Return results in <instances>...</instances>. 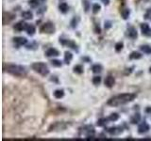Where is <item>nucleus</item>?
Here are the masks:
<instances>
[{
	"label": "nucleus",
	"mask_w": 151,
	"mask_h": 141,
	"mask_svg": "<svg viewBox=\"0 0 151 141\" xmlns=\"http://www.w3.org/2000/svg\"><path fill=\"white\" fill-rule=\"evenodd\" d=\"M28 5L31 8H37L40 5V0H29L28 1Z\"/></svg>",
	"instance_id": "cd10ccee"
},
{
	"label": "nucleus",
	"mask_w": 151,
	"mask_h": 141,
	"mask_svg": "<svg viewBox=\"0 0 151 141\" xmlns=\"http://www.w3.org/2000/svg\"><path fill=\"white\" fill-rule=\"evenodd\" d=\"M129 14H130L129 9H122V11H121V15H122L123 19H125V20L129 19Z\"/></svg>",
	"instance_id": "412c9836"
},
{
	"label": "nucleus",
	"mask_w": 151,
	"mask_h": 141,
	"mask_svg": "<svg viewBox=\"0 0 151 141\" xmlns=\"http://www.w3.org/2000/svg\"><path fill=\"white\" fill-rule=\"evenodd\" d=\"M59 9H60V11L61 12V13H63V14H65V13H67L68 12V11H69V7H68V5L66 4V3H60V5H59Z\"/></svg>",
	"instance_id": "f3484780"
},
{
	"label": "nucleus",
	"mask_w": 151,
	"mask_h": 141,
	"mask_svg": "<svg viewBox=\"0 0 151 141\" xmlns=\"http://www.w3.org/2000/svg\"><path fill=\"white\" fill-rule=\"evenodd\" d=\"M140 49L142 52H144L145 54H151V47L148 45H142L140 46Z\"/></svg>",
	"instance_id": "393cba45"
},
{
	"label": "nucleus",
	"mask_w": 151,
	"mask_h": 141,
	"mask_svg": "<svg viewBox=\"0 0 151 141\" xmlns=\"http://www.w3.org/2000/svg\"><path fill=\"white\" fill-rule=\"evenodd\" d=\"M40 31L42 33H45V34H53V33H55V31H56V27L53 23L46 22L42 25V26L40 28Z\"/></svg>",
	"instance_id": "20e7f679"
},
{
	"label": "nucleus",
	"mask_w": 151,
	"mask_h": 141,
	"mask_svg": "<svg viewBox=\"0 0 151 141\" xmlns=\"http://www.w3.org/2000/svg\"><path fill=\"white\" fill-rule=\"evenodd\" d=\"M102 70H103V67L100 64H96L92 67V70L94 73H100L102 72Z\"/></svg>",
	"instance_id": "aec40b11"
},
{
	"label": "nucleus",
	"mask_w": 151,
	"mask_h": 141,
	"mask_svg": "<svg viewBox=\"0 0 151 141\" xmlns=\"http://www.w3.org/2000/svg\"><path fill=\"white\" fill-rule=\"evenodd\" d=\"M74 73H78V74H81L83 73V67L81 65H76L74 67Z\"/></svg>",
	"instance_id": "a878e982"
},
{
	"label": "nucleus",
	"mask_w": 151,
	"mask_h": 141,
	"mask_svg": "<svg viewBox=\"0 0 151 141\" xmlns=\"http://www.w3.org/2000/svg\"><path fill=\"white\" fill-rule=\"evenodd\" d=\"M109 120V119H105V118H101V119H99L98 120H97V126H100V127H102V126H105L107 123H108V121Z\"/></svg>",
	"instance_id": "bb28decb"
},
{
	"label": "nucleus",
	"mask_w": 151,
	"mask_h": 141,
	"mask_svg": "<svg viewBox=\"0 0 151 141\" xmlns=\"http://www.w3.org/2000/svg\"><path fill=\"white\" fill-rule=\"evenodd\" d=\"M141 30H142V33H143V35L151 36V29L148 26V24H146V23L141 24Z\"/></svg>",
	"instance_id": "6e6552de"
},
{
	"label": "nucleus",
	"mask_w": 151,
	"mask_h": 141,
	"mask_svg": "<svg viewBox=\"0 0 151 141\" xmlns=\"http://www.w3.org/2000/svg\"><path fill=\"white\" fill-rule=\"evenodd\" d=\"M104 83H105V86L107 88H111L115 85V79H114V77H113V76H111V75H109V76L106 77L105 82H104Z\"/></svg>",
	"instance_id": "9b49d317"
},
{
	"label": "nucleus",
	"mask_w": 151,
	"mask_h": 141,
	"mask_svg": "<svg viewBox=\"0 0 151 141\" xmlns=\"http://www.w3.org/2000/svg\"><path fill=\"white\" fill-rule=\"evenodd\" d=\"M127 37L131 40H135L137 37H138V32H137L136 28L133 26H130L129 29H127Z\"/></svg>",
	"instance_id": "0eeeda50"
},
{
	"label": "nucleus",
	"mask_w": 151,
	"mask_h": 141,
	"mask_svg": "<svg viewBox=\"0 0 151 141\" xmlns=\"http://www.w3.org/2000/svg\"><path fill=\"white\" fill-rule=\"evenodd\" d=\"M82 3H83V7H84L85 11L87 12L90 9V2L88 1V0H82Z\"/></svg>",
	"instance_id": "72a5a7b5"
},
{
	"label": "nucleus",
	"mask_w": 151,
	"mask_h": 141,
	"mask_svg": "<svg viewBox=\"0 0 151 141\" xmlns=\"http://www.w3.org/2000/svg\"><path fill=\"white\" fill-rule=\"evenodd\" d=\"M123 47H124V43H123L122 41L117 42V43L115 44V51L116 52H121L122 49H123Z\"/></svg>",
	"instance_id": "2f4dec72"
},
{
	"label": "nucleus",
	"mask_w": 151,
	"mask_h": 141,
	"mask_svg": "<svg viewBox=\"0 0 151 141\" xmlns=\"http://www.w3.org/2000/svg\"><path fill=\"white\" fill-rule=\"evenodd\" d=\"M3 70L8 73L13 75V76L17 77H25L27 75V70L25 67L20 65H15V64H4L3 65Z\"/></svg>",
	"instance_id": "f03ea898"
},
{
	"label": "nucleus",
	"mask_w": 151,
	"mask_h": 141,
	"mask_svg": "<svg viewBox=\"0 0 151 141\" xmlns=\"http://www.w3.org/2000/svg\"><path fill=\"white\" fill-rule=\"evenodd\" d=\"M149 72L151 73V67H150V69H149Z\"/></svg>",
	"instance_id": "79ce46f5"
},
{
	"label": "nucleus",
	"mask_w": 151,
	"mask_h": 141,
	"mask_svg": "<svg viewBox=\"0 0 151 141\" xmlns=\"http://www.w3.org/2000/svg\"><path fill=\"white\" fill-rule=\"evenodd\" d=\"M31 69L34 72L41 74L42 76H46L49 73V69L47 67V65L44 62H35L31 64Z\"/></svg>",
	"instance_id": "7ed1b4c3"
},
{
	"label": "nucleus",
	"mask_w": 151,
	"mask_h": 141,
	"mask_svg": "<svg viewBox=\"0 0 151 141\" xmlns=\"http://www.w3.org/2000/svg\"><path fill=\"white\" fill-rule=\"evenodd\" d=\"M101 32V30H100V27L99 26H96V33H100Z\"/></svg>",
	"instance_id": "4c0bfd02"
},
{
	"label": "nucleus",
	"mask_w": 151,
	"mask_h": 141,
	"mask_svg": "<svg viewBox=\"0 0 151 141\" xmlns=\"http://www.w3.org/2000/svg\"><path fill=\"white\" fill-rule=\"evenodd\" d=\"M26 31L27 33L29 36H33L35 34V32H36V28L35 26H33V25H30V24H27V27H26Z\"/></svg>",
	"instance_id": "2eb2a0df"
},
{
	"label": "nucleus",
	"mask_w": 151,
	"mask_h": 141,
	"mask_svg": "<svg viewBox=\"0 0 151 141\" xmlns=\"http://www.w3.org/2000/svg\"><path fill=\"white\" fill-rule=\"evenodd\" d=\"M102 2L105 5H109V3H110V0H102Z\"/></svg>",
	"instance_id": "58836bf2"
},
{
	"label": "nucleus",
	"mask_w": 151,
	"mask_h": 141,
	"mask_svg": "<svg viewBox=\"0 0 151 141\" xmlns=\"http://www.w3.org/2000/svg\"><path fill=\"white\" fill-rule=\"evenodd\" d=\"M76 19H77V18L75 17V18L73 19L72 23H71V25H72V27H74V28L78 26V21H79V19H78V20H77V21H76Z\"/></svg>",
	"instance_id": "f704fd0d"
},
{
	"label": "nucleus",
	"mask_w": 151,
	"mask_h": 141,
	"mask_svg": "<svg viewBox=\"0 0 151 141\" xmlns=\"http://www.w3.org/2000/svg\"><path fill=\"white\" fill-rule=\"evenodd\" d=\"M15 18H16L15 14H13L12 12H4V14H3V25L6 26V25H8V24L12 23Z\"/></svg>",
	"instance_id": "423d86ee"
},
{
	"label": "nucleus",
	"mask_w": 151,
	"mask_h": 141,
	"mask_svg": "<svg viewBox=\"0 0 151 141\" xmlns=\"http://www.w3.org/2000/svg\"><path fill=\"white\" fill-rule=\"evenodd\" d=\"M135 98H136V94L123 93V94H119V95H116L114 97L111 98L107 103L111 106H119V105H126L127 103L132 102Z\"/></svg>",
	"instance_id": "f257e3e1"
},
{
	"label": "nucleus",
	"mask_w": 151,
	"mask_h": 141,
	"mask_svg": "<svg viewBox=\"0 0 151 141\" xmlns=\"http://www.w3.org/2000/svg\"><path fill=\"white\" fill-rule=\"evenodd\" d=\"M92 81H93V85H96V86H98V85L101 83V77L99 76V75H98V76H94L93 78Z\"/></svg>",
	"instance_id": "7c9ffc66"
},
{
	"label": "nucleus",
	"mask_w": 151,
	"mask_h": 141,
	"mask_svg": "<svg viewBox=\"0 0 151 141\" xmlns=\"http://www.w3.org/2000/svg\"><path fill=\"white\" fill-rule=\"evenodd\" d=\"M60 42L61 44L63 45H67L70 48H72L74 50H78V47H77V44L75 43L74 41H69V40H60Z\"/></svg>",
	"instance_id": "f8f14e48"
},
{
	"label": "nucleus",
	"mask_w": 151,
	"mask_h": 141,
	"mask_svg": "<svg viewBox=\"0 0 151 141\" xmlns=\"http://www.w3.org/2000/svg\"><path fill=\"white\" fill-rule=\"evenodd\" d=\"M141 120V116L139 113H137V114H135L133 117L131 118V120H130V122L132 124H136V123H138V122L140 121Z\"/></svg>",
	"instance_id": "b1692460"
},
{
	"label": "nucleus",
	"mask_w": 151,
	"mask_h": 141,
	"mask_svg": "<svg viewBox=\"0 0 151 141\" xmlns=\"http://www.w3.org/2000/svg\"><path fill=\"white\" fill-rule=\"evenodd\" d=\"M13 42H14V43H16L17 45H19V46H21V45L27 44V40L26 39V38H24V37H15V38H13Z\"/></svg>",
	"instance_id": "ddd939ff"
},
{
	"label": "nucleus",
	"mask_w": 151,
	"mask_h": 141,
	"mask_svg": "<svg viewBox=\"0 0 151 141\" xmlns=\"http://www.w3.org/2000/svg\"><path fill=\"white\" fill-rule=\"evenodd\" d=\"M107 132L111 135H118L123 132L121 128H118V127H111V128H108Z\"/></svg>",
	"instance_id": "dca6fc26"
},
{
	"label": "nucleus",
	"mask_w": 151,
	"mask_h": 141,
	"mask_svg": "<svg viewBox=\"0 0 151 141\" xmlns=\"http://www.w3.org/2000/svg\"><path fill=\"white\" fill-rule=\"evenodd\" d=\"M109 120L111 121H116L118 119H119V115L117 114V113H112V114H111V116L108 118Z\"/></svg>",
	"instance_id": "c85d7f7f"
},
{
	"label": "nucleus",
	"mask_w": 151,
	"mask_h": 141,
	"mask_svg": "<svg viewBox=\"0 0 151 141\" xmlns=\"http://www.w3.org/2000/svg\"><path fill=\"white\" fill-rule=\"evenodd\" d=\"M145 19H150V20H151V9L146 11V13L145 14Z\"/></svg>",
	"instance_id": "c9c22d12"
},
{
	"label": "nucleus",
	"mask_w": 151,
	"mask_h": 141,
	"mask_svg": "<svg viewBox=\"0 0 151 141\" xmlns=\"http://www.w3.org/2000/svg\"><path fill=\"white\" fill-rule=\"evenodd\" d=\"M72 59H73L72 53H70V52L66 51L65 53H64V61H65V63L66 64H70L71 60H72Z\"/></svg>",
	"instance_id": "a211bd4d"
},
{
	"label": "nucleus",
	"mask_w": 151,
	"mask_h": 141,
	"mask_svg": "<svg viewBox=\"0 0 151 141\" xmlns=\"http://www.w3.org/2000/svg\"><path fill=\"white\" fill-rule=\"evenodd\" d=\"M146 112H151V108H147V109H146Z\"/></svg>",
	"instance_id": "a19ab883"
},
{
	"label": "nucleus",
	"mask_w": 151,
	"mask_h": 141,
	"mask_svg": "<svg viewBox=\"0 0 151 141\" xmlns=\"http://www.w3.org/2000/svg\"><path fill=\"white\" fill-rule=\"evenodd\" d=\"M67 123H65L64 121H56L54 123H52L49 128H48V132H52V131H60V130H64L67 128Z\"/></svg>",
	"instance_id": "39448f33"
},
{
	"label": "nucleus",
	"mask_w": 151,
	"mask_h": 141,
	"mask_svg": "<svg viewBox=\"0 0 151 141\" xmlns=\"http://www.w3.org/2000/svg\"><path fill=\"white\" fill-rule=\"evenodd\" d=\"M53 95L56 99H61L64 96V91L63 89H56V90L53 92Z\"/></svg>",
	"instance_id": "6ab92c4d"
},
{
	"label": "nucleus",
	"mask_w": 151,
	"mask_h": 141,
	"mask_svg": "<svg viewBox=\"0 0 151 141\" xmlns=\"http://www.w3.org/2000/svg\"><path fill=\"white\" fill-rule=\"evenodd\" d=\"M22 17L24 19H26V20H31L33 18V13L31 11H23Z\"/></svg>",
	"instance_id": "4be33fe9"
},
{
	"label": "nucleus",
	"mask_w": 151,
	"mask_h": 141,
	"mask_svg": "<svg viewBox=\"0 0 151 141\" xmlns=\"http://www.w3.org/2000/svg\"><path fill=\"white\" fill-rule=\"evenodd\" d=\"M111 26V22H106L105 23V28L106 29H108V28H110Z\"/></svg>",
	"instance_id": "e433bc0d"
},
{
	"label": "nucleus",
	"mask_w": 151,
	"mask_h": 141,
	"mask_svg": "<svg viewBox=\"0 0 151 141\" xmlns=\"http://www.w3.org/2000/svg\"><path fill=\"white\" fill-rule=\"evenodd\" d=\"M51 64H52V66H54V67H61V65H63L61 61L60 60H58V59L51 60Z\"/></svg>",
	"instance_id": "c756f323"
},
{
	"label": "nucleus",
	"mask_w": 151,
	"mask_h": 141,
	"mask_svg": "<svg viewBox=\"0 0 151 141\" xmlns=\"http://www.w3.org/2000/svg\"><path fill=\"white\" fill-rule=\"evenodd\" d=\"M141 58H142V55L139 53V52H136V51L132 52V53L129 55V59L136 60V59H140Z\"/></svg>",
	"instance_id": "5701e85b"
},
{
	"label": "nucleus",
	"mask_w": 151,
	"mask_h": 141,
	"mask_svg": "<svg viewBox=\"0 0 151 141\" xmlns=\"http://www.w3.org/2000/svg\"><path fill=\"white\" fill-rule=\"evenodd\" d=\"M45 56H48V58H50V56H60V52L55 48H49L46 50Z\"/></svg>",
	"instance_id": "4468645a"
},
{
	"label": "nucleus",
	"mask_w": 151,
	"mask_h": 141,
	"mask_svg": "<svg viewBox=\"0 0 151 141\" xmlns=\"http://www.w3.org/2000/svg\"><path fill=\"white\" fill-rule=\"evenodd\" d=\"M150 127L149 125L146 123L145 121L142 122V123L138 126V133L139 134H145V133H147V132L149 131Z\"/></svg>",
	"instance_id": "1a4fd4ad"
},
{
	"label": "nucleus",
	"mask_w": 151,
	"mask_h": 141,
	"mask_svg": "<svg viewBox=\"0 0 151 141\" xmlns=\"http://www.w3.org/2000/svg\"><path fill=\"white\" fill-rule=\"evenodd\" d=\"M51 81H55V82L58 83V79H57L56 76H54V78H51Z\"/></svg>",
	"instance_id": "ea45409f"
},
{
	"label": "nucleus",
	"mask_w": 151,
	"mask_h": 141,
	"mask_svg": "<svg viewBox=\"0 0 151 141\" xmlns=\"http://www.w3.org/2000/svg\"><path fill=\"white\" fill-rule=\"evenodd\" d=\"M27 25V24H26L25 22L20 21V22H18L17 24H15V25L13 26V29L15 30V31H18V32L26 30Z\"/></svg>",
	"instance_id": "9d476101"
},
{
	"label": "nucleus",
	"mask_w": 151,
	"mask_h": 141,
	"mask_svg": "<svg viewBox=\"0 0 151 141\" xmlns=\"http://www.w3.org/2000/svg\"><path fill=\"white\" fill-rule=\"evenodd\" d=\"M101 9V7H100V5H98V4H94L93 6V13L94 14H96L98 13V11Z\"/></svg>",
	"instance_id": "473e14b6"
}]
</instances>
